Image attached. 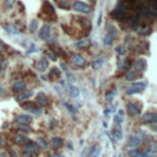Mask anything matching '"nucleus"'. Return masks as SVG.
<instances>
[{"instance_id": "obj_1", "label": "nucleus", "mask_w": 157, "mask_h": 157, "mask_svg": "<svg viewBox=\"0 0 157 157\" xmlns=\"http://www.w3.org/2000/svg\"><path fill=\"white\" fill-rule=\"evenodd\" d=\"M40 16L44 17L45 20H50V21H55L57 20V13L54 11L53 5L49 1H44L43 6H42V13Z\"/></svg>"}, {"instance_id": "obj_2", "label": "nucleus", "mask_w": 157, "mask_h": 157, "mask_svg": "<svg viewBox=\"0 0 157 157\" xmlns=\"http://www.w3.org/2000/svg\"><path fill=\"white\" fill-rule=\"evenodd\" d=\"M37 145L35 144V142L32 141H28L27 144L25 145L23 150H22V155L23 157H33L37 155Z\"/></svg>"}, {"instance_id": "obj_3", "label": "nucleus", "mask_w": 157, "mask_h": 157, "mask_svg": "<svg viewBox=\"0 0 157 157\" xmlns=\"http://www.w3.org/2000/svg\"><path fill=\"white\" fill-rule=\"evenodd\" d=\"M112 16L115 20H123V18L125 17V6L123 5V3H118L117 4L115 9L112 12Z\"/></svg>"}, {"instance_id": "obj_4", "label": "nucleus", "mask_w": 157, "mask_h": 157, "mask_svg": "<svg viewBox=\"0 0 157 157\" xmlns=\"http://www.w3.org/2000/svg\"><path fill=\"white\" fill-rule=\"evenodd\" d=\"M72 9L75 11H77V12H81V13H88L91 11L90 6H88L87 4H85V3H82V1H79V0L72 4Z\"/></svg>"}, {"instance_id": "obj_5", "label": "nucleus", "mask_w": 157, "mask_h": 157, "mask_svg": "<svg viewBox=\"0 0 157 157\" xmlns=\"http://www.w3.org/2000/svg\"><path fill=\"white\" fill-rule=\"evenodd\" d=\"M126 108H128V113L131 115V117H136V115L140 114V106L135 102H129L126 104Z\"/></svg>"}, {"instance_id": "obj_6", "label": "nucleus", "mask_w": 157, "mask_h": 157, "mask_svg": "<svg viewBox=\"0 0 157 157\" xmlns=\"http://www.w3.org/2000/svg\"><path fill=\"white\" fill-rule=\"evenodd\" d=\"M141 141H142V139L140 138L139 135H133V136L129 138V140L126 142V146L130 147V148H136V147H138L141 144Z\"/></svg>"}, {"instance_id": "obj_7", "label": "nucleus", "mask_w": 157, "mask_h": 157, "mask_svg": "<svg viewBox=\"0 0 157 157\" xmlns=\"http://www.w3.org/2000/svg\"><path fill=\"white\" fill-rule=\"evenodd\" d=\"M50 31H52V27H50V25H48V23L43 25V26L39 28V32H38V36H39V38H42V39L48 38V37H49V35H50Z\"/></svg>"}, {"instance_id": "obj_8", "label": "nucleus", "mask_w": 157, "mask_h": 157, "mask_svg": "<svg viewBox=\"0 0 157 157\" xmlns=\"http://www.w3.org/2000/svg\"><path fill=\"white\" fill-rule=\"evenodd\" d=\"M31 121H32V118L30 115H25V114L17 115L15 118V123L18 125H28V124H31Z\"/></svg>"}, {"instance_id": "obj_9", "label": "nucleus", "mask_w": 157, "mask_h": 157, "mask_svg": "<svg viewBox=\"0 0 157 157\" xmlns=\"http://www.w3.org/2000/svg\"><path fill=\"white\" fill-rule=\"evenodd\" d=\"M71 60L75 66L77 67H84L86 65V60L82 55H80V54H74V55L71 57Z\"/></svg>"}, {"instance_id": "obj_10", "label": "nucleus", "mask_w": 157, "mask_h": 157, "mask_svg": "<svg viewBox=\"0 0 157 157\" xmlns=\"http://www.w3.org/2000/svg\"><path fill=\"white\" fill-rule=\"evenodd\" d=\"M156 121H157V115L153 112H147L142 115V123H145V124H151V123Z\"/></svg>"}, {"instance_id": "obj_11", "label": "nucleus", "mask_w": 157, "mask_h": 157, "mask_svg": "<svg viewBox=\"0 0 157 157\" xmlns=\"http://www.w3.org/2000/svg\"><path fill=\"white\" fill-rule=\"evenodd\" d=\"M22 107H23L25 109H27V111H31V112L36 113V114L40 113L39 107H38L36 103H33V102H26V103H22Z\"/></svg>"}, {"instance_id": "obj_12", "label": "nucleus", "mask_w": 157, "mask_h": 157, "mask_svg": "<svg viewBox=\"0 0 157 157\" xmlns=\"http://www.w3.org/2000/svg\"><path fill=\"white\" fill-rule=\"evenodd\" d=\"M135 69L136 71H139V72H144L146 70V60L145 59H138L136 60V63H135Z\"/></svg>"}, {"instance_id": "obj_13", "label": "nucleus", "mask_w": 157, "mask_h": 157, "mask_svg": "<svg viewBox=\"0 0 157 157\" xmlns=\"http://www.w3.org/2000/svg\"><path fill=\"white\" fill-rule=\"evenodd\" d=\"M47 69H48V60H47L45 58L39 59L38 63H37V70L40 71V72H43V71H45Z\"/></svg>"}, {"instance_id": "obj_14", "label": "nucleus", "mask_w": 157, "mask_h": 157, "mask_svg": "<svg viewBox=\"0 0 157 157\" xmlns=\"http://www.w3.org/2000/svg\"><path fill=\"white\" fill-rule=\"evenodd\" d=\"M32 94L33 92L30 90V91H22V92H20L18 93V96H17V101L18 102H23V101H27V99H30L32 97Z\"/></svg>"}, {"instance_id": "obj_15", "label": "nucleus", "mask_w": 157, "mask_h": 157, "mask_svg": "<svg viewBox=\"0 0 157 157\" xmlns=\"http://www.w3.org/2000/svg\"><path fill=\"white\" fill-rule=\"evenodd\" d=\"M25 88H26V84L23 82L22 80H17L16 82L12 85V90L15 92H22Z\"/></svg>"}, {"instance_id": "obj_16", "label": "nucleus", "mask_w": 157, "mask_h": 157, "mask_svg": "<svg viewBox=\"0 0 157 157\" xmlns=\"http://www.w3.org/2000/svg\"><path fill=\"white\" fill-rule=\"evenodd\" d=\"M13 141H15L16 145H20V146H25L27 142H28V139L26 138L23 135H16L15 138H13Z\"/></svg>"}, {"instance_id": "obj_17", "label": "nucleus", "mask_w": 157, "mask_h": 157, "mask_svg": "<svg viewBox=\"0 0 157 157\" xmlns=\"http://www.w3.org/2000/svg\"><path fill=\"white\" fill-rule=\"evenodd\" d=\"M37 102L39 103V106H47L48 104V97L44 92H39L37 94Z\"/></svg>"}, {"instance_id": "obj_18", "label": "nucleus", "mask_w": 157, "mask_h": 157, "mask_svg": "<svg viewBox=\"0 0 157 157\" xmlns=\"http://www.w3.org/2000/svg\"><path fill=\"white\" fill-rule=\"evenodd\" d=\"M91 43V40L90 38H84V39H79L76 43H75V47H77V48H87L88 45H90Z\"/></svg>"}, {"instance_id": "obj_19", "label": "nucleus", "mask_w": 157, "mask_h": 157, "mask_svg": "<svg viewBox=\"0 0 157 157\" xmlns=\"http://www.w3.org/2000/svg\"><path fill=\"white\" fill-rule=\"evenodd\" d=\"M48 77L50 80H58V79H60V71H59L58 67H52V69L49 70Z\"/></svg>"}, {"instance_id": "obj_20", "label": "nucleus", "mask_w": 157, "mask_h": 157, "mask_svg": "<svg viewBox=\"0 0 157 157\" xmlns=\"http://www.w3.org/2000/svg\"><path fill=\"white\" fill-rule=\"evenodd\" d=\"M129 25L133 30H136L138 31V27H139V15H133L129 20Z\"/></svg>"}, {"instance_id": "obj_21", "label": "nucleus", "mask_w": 157, "mask_h": 157, "mask_svg": "<svg viewBox=\"0 0 157 157\" xmlns=\"http://www.w3.org/2000/svg\"><path fill=\"white\" fill-rule=\"evenodd\" d=\"M67 92H69V94L71 97H77L79 94H80V90L76 87V86H74V85H69L67 86Z\"/></svg>"}, {"instance_id": "obj_22", "label": "nucleus", "mask_w": 157, "mask_h": 157, "mask_svg": "<svg viewBox=\"0 0 157 157\" xmlns=\"http://www.w3.org/2000/svg\"><path fill=\"white\" fill-rule=\"evenodd\" d=\"M52 146H53V148H59L61 145H63V139L61 138H58V136H54V138H52Z\"/></svg>"}, {"instance_id": "obj_23", "label": "nucleus", "mask_w": 157, "mask_h": 157, "mask_svg": "<svg viewBox=\"0 0 157 157\" xmlns=\"http://www.w3.org/2000/svg\"><path fill=\"white\" fill-rule=\"evenodd\" d=\"M107 31H108V33L107 35H109V36H112L113 38H115L118 36V30L115 28V26H113V25H107Z\"/></svg>"}, {"instance_id": "obj_24", "label": "nucleus", "mask_w": 157, "mask_h": 157, "mask_svg": "<svg viewBox=\"0 0 157 157\" xmlns=\"http://www.w3.org/2000/svg\"><path fill=\"white\" fill-rule=\"evenodd\" d=\"M113 139H115V140H120L121 138H123V131H121V128H120V125H118L117 128L114 129V131H113V136H112Z\"/></svg>"}, {"instance_id": "obj_25", "label": "nucleus", "mask_w": 157, "mask_h": 157, "mask_svg": "<svg viewBox=\"0 0 157 157\" xmlns=\"http://www.w3.org/2000/svg\"><path fill=\"white\" fill-rule=\"evenodd\" d=\"M58 5L60 9H64V10H67L70 8V4L67 0H58Z\"/></svg>"}, {"instance_id": "obj_26", "label": "nucleus", "mask_w": 157, "mask_h": 157, "mask_svg": "<svg viewBox=\"0 0 157 157\" xmlns=\"http://www.w3.org/2000/svg\"><path fill=\"white\" fill-rule=\"evenodd\" d=\"M101 153V147L99 146H93V150L91 151V153L88 155V157H98Z\"/></svg>"}, {"instance_id": "obj_27", "label": "nucleus", "mask_w": 157, "mask_h": 157, "mask_svg": "<svg viewBox=\"0 0 157 157\" xmlns=\"http://www.w3.org/2000/svg\"><path fill=\"white\" fill-rule=\"evenodd\" d=\"M113 42H114V38L112 37V36H109V35H106L104 36V39H103V43H104V45H112L113 44Z\"/></svg>"}, {"instance_id": "obj_28", "label": "nucleus", "mask_w": 157, "mask_h": 157, "mask_svg": "<svg viewBox=\"0 0 157 157\" xmlns=\"http://www.w3.org/2000/svg\"><path fill=\"white\" fill-rule=\"evenodd\" d=\"M28 28H30L31 32H36V30L38 28V21H37V20H32V21L30 22Z\"/></svg>"}, {"instance_id": "obj_29", "label": "nucleus", "mask_w": 157, "mask_h": 157, "mask_svg": "<svg viewBox=\"0 0 157 157\" xmlns=\"http://www.w3.org/2000/svg\"><path fill=\"white\" fill-rule=\"evenodd\" d=\"M125 79H126L128 81H134V80L136 79V72H134V71H128V72L125 74Z\"/></svg>"}, {"instance_id": "obj_30", "label": "nucleus", "mask_w": 157, "mask_h": 157, "mask_svg": "<svg viewBox=\"0 0 157 157\" xmlns=\"http://www.w3.org/2000/svg\"><path fill=\"white\" fill-rule=\"evenodd\" d=\"M38 145H39V147H42V148H47L48 147V142H47L43 138H38Z\"/></svg>"}, {"instance_id": "obj_31", "label": "nucleus", "mask_w": 157, "mask_h": 157, "mask_svg": "<svg viewBox=\"0 0 157 157\" xmlns=\"http://www.w3.org/2000/svg\"><path fill=\"white\" fill-rule=\"evenodd\" d=\"M138 32H139L140 36H147L150 33V28H148V27H142V28H140Z\"/></svg>"}, {"instance_id": "obj_32", "label": "nucleus", "mask_w": 157, "mask_h": 157, "mask_svg": "<svg viewBox=\"0 0 157 157\" xmlns=\"http://www.w3.org/2000/svg\"><path fill=\"white\" fill-rule=\"evenodd\" d=\"M115 93H117V90H115V88H113V90L107 94V101H108V102H112V101H113V97L115 96Z\"/></svg>"}, {"instance_id": "obj_33", "label": "nucleus", "mask_w": 157, "mask_h": 157, "mask_svg": "<svg viewBox=\"0 0 157 157\" xmlns=\"http://www.w3.org/2000/svg\"><path fill=\"white\" fill-rule=\"evenodd\" d=\"M140 91H141L140 88L133 86V87H130V88H129V90L126 91V94H134V93H138V92H140Z\"/></svg>"}, {"instance_id": "obj_34", "label": "nucleus", "mask_w": 157, "mask_h": 157, "mask_svg": "<svg viewBox=\"0 0 157 157\" xmlns=\"http://www.w3.org/2000/svg\"><path fill=\"white\" fill-rule=\"evenodd\" d=\"M115 50H117V54H118V55H124V54L126 53L125 48H124V47H121V45L117 47V48H115Z\"/></svg>"}, {"instance_id": "obj_35", "label": "nucleus", "mask_w": 157, "mask_h": 157, "mask_svg": "<svg viewBox=\"0 0 157 157\" xmlns=\"http://www.w3.org/2000/svg\"><path fill=\"white\" fill-rule=\"evenodd\" d=\"M102 63H103V59H102V58H98V59L93 63V67H94V69H98V67L102 65Z\"/></svg>"}, {"instance_id": "obj_36", "label": "nucleus", "mask_w": 157, "mask_h": 157, "mask_svg": "<svg viewBox=\"0 0 157 157\" xmlns=\"http://www.w3.org/2000/svg\"><path fill=\"white\" fill-rule=\"evenodd\" d=\"M66 79H67V81H70V82H75V75L74 74H71V72H66Z\"/></svg>"}, {"instance_id": "obj_37", "label": "nucleus", "mask_w": 157, "mask_h": 157, "mask_svg": "<svg viewBox=\"0 0 157 157\" xmlns=\"http://www.w3.org/2000/svg\"><path fill=\"white\" fill-rule=\"evenodd\" d=\"M121 121H123L121 115H119V114H115V117H114V123H115V124L120 125V124H121Z\"/></svg>"}, {"instance_id": "obj_38", "label": "nucleus", "mask_w": 157, "mask_h": 157, "mask_svg": "<svg viewBox=\"0 0 157 157\" xmlns=\"http://www.w3.org/2000/svg\"><path fill=\"white\" fill-rule=\"evenodd\" d=\"M4 28H5L6 31H8L9 33H12V35H17V33H18V31H13V30H15V28H13V27H9V26H4Z\"/></svg>"}, {"instance_id": "obj_39", "label": "nucleus", "mask_w": 157, "mask_h": 157, "mask_svg": "<svg viewBox=\"0 0 157 157\" xmlns=\"http://www.w3.org/2000/svg\"><path fill=\"white\" fill-rule=\"evenodd\" d=\"M17 130H18V131L21 130V131H25V133H28V131L31 130V129H30V128H27L26 125H18V126H17Z\"/></svg>"}, {"instance_id": "obj_40", "label": "nucleus", "mask_w": 157, "mask_h": 157, "mask_svg": "<svg viewBox=\"0 0 157 157\" xmlns=\"http://www.w3.org/2000/svg\"><path fill=\"white\" fill-rule=\"evenodd\" d=\"M92 150H93V147H91V148H85V151L81 153V157H88V155L91 153Z\"/></svg>"}, {"instance_id": "obj_41", "label": "nucleus", "mask_w": 157, "mask_h": 157, "mask_svg": "<svg viewBox=\"0 0 157 157\" xmlns=\"http://www.w3.org/2000/svg\"><path fill=\"white\" fill-rule=\"evenodd\" d=\"M134 86L138 87V88H140V90H144V88H145L147 85H146V82H136V84H134Z\"/></svg>"}, {"instance_id": "obj_42", "label": "nucleus", "mask_w": 157, "mask_h": 157, "mask_svg": "<svg viewBox=\"0 0 157 157\" xmlns=\"http://www.w3.org/2000/svg\"><path fill=\"white\" fill-rule=\"evenodd\" d=\"M47 55H48V58H49L50 60H53V61H55V60L58 59V57H57L55 54H54L52 50H50V52H48V54H47Z\"/></svg>"}, {"instance_id": "obj_43", "label": "nucleus", "mask_w": 157, "mask_h": 157, "mask_svg": "<svg viewBox=\"0 0 157 157\" xmlns=\"http://www.w3.org/2000/svg\"><path fill=\"white\" fill-rule=\"evenodd\" d=\"M142 157H153V151L152 150H147V151L142 155Z\"/></svg>"}, {"instance_id": "obj_44", "label": "nucleus", "mask_w": 157, "mask_h": 157, "mask_svg": "<svg viewBox=\"0 0 157 157\" xmlns=\"http://www.w3.org/2000/svg\"><path fill=\"white\" fill-rule=\"evenodd\" d=\"M118 69H119V70H123V69H124V60H123V59H119Z\"/></svg>"}, {"instance_id": "obj_45", "label": "nucleus", "mask_w": 157, "mask_h": 157, "mask_svg": "<svg viewBox=\"0 0 157 157\" xmlns=\"http://www.w3.org/2000/svg\"><path fill=\"white\" fill-rule=\"evenodd\" d=\"M65 106H66V108H67V111H69V112H71V113H75V109H74V107H72L71 104H67V103H65Z\"/></svg>"}, {"instance_id": "obj_46", "label": "nucleus", "mask_w": 157, "mask_h": 157, "mask_svg": "<svg viewBox=\"0 0 157 157\" xmlns=\"http://www.w3.org/2000/svg\"><path fill=\"white\" fill-rule=\"evenodd\" d=\"M60 67H61V69H63L64 71H67V70H69V66H67L65 63H61V64H60Z\"/></svg>"}, {"instance_id": "obj_47", "label": "nucleus", "mask_w": 157, "mask_h": 157, "mask_svg": "<svg viewBox=\"0 0 157 157\" xmlns=\"http://www.w3.org/2000/svg\"><path fill=\"white\" fill-rule=\"evenodd\" d=\"M6 66V61L4 60V58L0 57V67H5Z\"/></svg>"}, {"instance_id": "obj_48", "label": "nucleus", "mask_w": 157, "mask_h": 157, "mask_svg": "<svg viewBox=\"0 0 157 157\" xmlns=\"http://www.w3.org/2000/svg\"><path fill=\"white\" fill-rule=\"evenodd\" d=\"M12 4H13V0H8V1H6V8H11L12 6Z\"/></svg>"}, {"instance_id": "obj_49", "label": "nucleus", "mask_w": 157, "mask_h": 157, "mask_svg": "<svg viewBox=\"0 0 157 157\" xmlns=\"http://www.w3.org/2000/svg\"><path fill=\"white\" fill-rule=\"evenodd\" d=\"M10 155H11V157H17V153L15 150H10Z\"/></svg>"}, {"instance_id": "obj_50", "label": "nucleus", "mask_w": 157, "mask_h": 157, "mask_svg": "<svg viewBox=\"0 0 157 157\" xmlns=\"http://www.w3.org/2000/svg\"><path fill=\"white\" fill-rule=\"evenodd\" d=\"M101 21H102V13H99V17H98V20H97V25H98V26L101 25Z\"/></svg>"}, {"instance_id": "obj_51", "label": "nucleus", "mask_w": 157, "mask_h": 157, "mask_svg": "<svg viewBox=\"0 0 157 157\" xmlns=\"http://www.w3.org/2000/svg\"><path fill=\"white\" fill-rule=\"evenodd\" d=\"M126 1H128L129 4H130V5H134V4L136 3V0H126Z\"/></svg>"}, {"instance_id": "obj_52", "label": "nucleus", "mask_w": 157, "mask_h": 157, "mask_svg": "<svg viewBox=\"0 0 157 157\" xmlns=\"http://www.w3.org/2000/svg\"><path fill=\"white\" fill-rule=\"evenodd\" d=\"M109 112H111V109H104V115H108Z\"/></svg>"}, {"instance_id": "obj_53", "label": "nucleus", "mask_w": 157, "mask_h": 157, "mask_svg": "<svg viewBox=\"0 0 157 157\" xmlns=\"http://www.w3.org/2000/svg\"><path fill=\"white\" fill-rule=\"evenodd\" d=\"M0 157H8V155L4 153V152H1V153H0Z\"/></svg>"}, {"instance_id": "obj_54", "label": "nucleus", "mask_w": 157, "mask_h": 157, "mask_svg": "<svg viewBox=\"0 0 157 157\" xmlns=\"http://www.w3.org/2000/svg\"><path fill=\"white\" fill-rule=\"evenodd\" d=\"M118 114H119V115H121V117H123V115H124V112H123V111H119V112H118Z\"/></svg>"}, {"instance_id": "obj_55", "label": "nucleus", "mask_w": 157, "mask_h": 157, "mask_svg": "<svg viewBox=\"0 0 157 157\" xmlns=\"http://www.w3.org/2000/svg\"><path fill=\"white\" fill-rule=\"evenodd\" d=\"M113 157H115V156H113Z\"/></svg>"}]
</instances>
